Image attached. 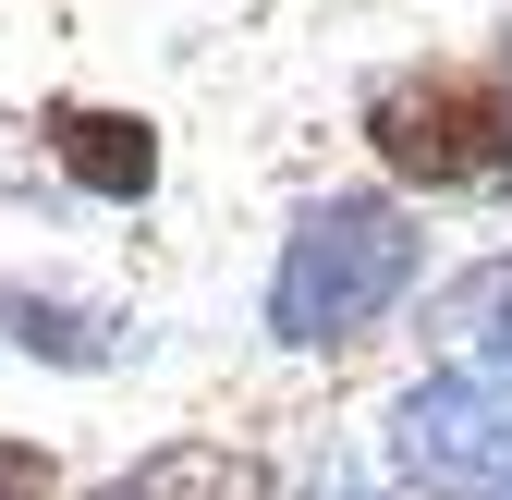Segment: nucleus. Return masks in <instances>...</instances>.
I'll return each instance as SVG.
<instances>
[{"instance_id": "nucleus-1", "label": "nucleus", "mask_w": 512, "mask_h": 500, "mask_svg": "<svg viewBox=\"0 0 512 500\" xmlns=\"http://www.w3.org/2000/svg\"><path fill=\"white\" fill-rule=\"evenodd\" d=\"M427 269V232L403 196H317L281 232V269H269V342L293 354H354L391 330V305Z\"/></svg>"}, {"instance_id": "nucleus-2", "label": "nucleus", "mask_w": 512, "mask_h": 500, "mask_svg": "<svg viewBox=\"0 0 512 500\" xmlns=\"http://www.w3.org/2000/svg\"><path fill=\"white\" fill-rule=\"evenodd\" d=\"M366 147L403 196H512V86L464 61H415V74L366 86Z\"/></svg>"}, {"instance_id": "nucleus-3", "label": "nucleus", "mask_w": 512, "mask_h": 500, "mask_svg": "<svg viewBox=\"0 0 512 500\" xmlns=\"http://www.w3.org/2000/svg\"><path fill=\"white\" fill-rule=\"evenodd\" d=\"M391 452L427 488H512V366L464 354V366H439V379H415L403 415H391Z\"/></svg>"}, {"instance_id": "nucleus-4", "label": "nucleus", "mask_w": 512, "mask_h": 500, "mask_svg": "<svg viewBox=\"0 0 512 500\" xmlns=\"http://www.w3.org/2000/svg\"><path fill=\"white\" fill-rule=\"evenodd\" d=\"M37 135H49V159L74 171L98 208H147V196H159V122H147V110L49 98V110H37Z\"/></svg>"}, {"instance_id": "nucleus-5", "label": "nucleus", "mask_w": 512, "mask_h": 500, "mask_svg": "<svg viewBox=\"0 0 512 500\" xmlns=\"http://www.w3.org/2000/svg\"><path fill=\"white\" fill-rule=\"evenodd\" d=\"M86 500H269V464L232 452V440H159L147 464L98 476Z\"/></svg>"}, {"instance_id": "nucleus-6", "label": "nucleus", "mask_w": 512, "mask_h": 500, "mask_svg": "<svg viewBox=\"0 0 512 500\" xmlns=\"http://www.w3.org/2000/svg\"><path fill=\"white\" fill-rule=\"evenodd\" d=\"M0 330H13V354H49V366H110L122 354V318L61 305V293H0Z\"/></svg>"}, {"instance_id": "nucleus-7", "label": "nucleus", "mask_w": 512, "mask_h": 500, "mask_svg": "<svg viewBox=\"0 0 512 500\" xmlns=\"http://www.w3.org/2000/svg\"><path fill=\"white\" fill-rule=\"evenodd\" d=\"M439 330H452L476 366H512V257H488V269H464L452 293H439Z\"/></svg>"}, {"instance_id": "nucleus-8", "label": "nucleus", "mask_w": 512, "mask_h": 500, "mask_svg": "<svg viewBox=\"0 0 512 500\" xmlns=\"http://www.w3.org/2000/svg\"><path fill=\"white\" fill-rule=\"evenodd\" d=\"M0 500H61V464L37 440H0Z\"/></svg>"}, {"instance_id": "nucleus-9", "label": "nucleus", "mask_w": 512, "mask_h": 500, "mask_svg": "<svg viewBox=\"0 0 512 500\" xmlns=\"http://www.w3.org/2000/svg\"><path fill=\"white\" fill-rule=\"evenodd\" d=\"M500 86H512V25H500Z\"/></svg>"}]
</instances>
